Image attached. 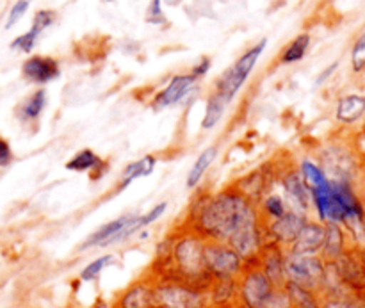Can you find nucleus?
<instances>
[{
	"label": "nucleus",
	"instance_id": "obj_8",
	"mask_svg": "<svg viewBox=\"0 0 365 308\" xmlns=\"http://www.w3.org/2000/svg\"><path fill=\"white\" fill-rule=\"evenodd\" d=\"M203 246L198 239H184L178 242L175 255H177L178 266L187 274H200L205 267V257H203Z\"/></svg>",
	"mask_w": 365,
	"mask_h": 308
},
{
	"label": "nucleus",
	"instance_id": "obj_24",
	"mask_svg": "<svg viewBox=\"0 0 365 308\" xmlns=\"http://www.w3.org/2000/svg\"><path fill=\"white\" fill-rule=\"evenodd\" d=\"M100 166H102V160H100V157L89 148H84L81 150V152H77L66 163V168L70 171H91Z\"/></svg>",
	"mask_w": 365,
	"mask_h": 308
},
{
	"label": "nucleus",
	"instance_id": "obj_10",
	"mask_svg": "<svg viewBox=\"0 0 365 308\" xmlns=\"http://www.w3.org/2000/svg\"><path fill=\"white\" fill-rule=\"evenodd\" d=\"M324 235H327V228L316 223H305L296 235L294 246H292V253L296 255H314L319 252L324 245Z\"/></svg>",
	"mask_w": 365,
	"mask_h": 308
},
{
	"label": "nucleus",
	"instance_id": "obj_25",
	"mask_svg": "<svg viewBox=\"0 0 365 308\" xmlns=\"http://www.w3.org/2000/svg\"><path fill=\"white\" fill-rule=\"evenodd\" d=\"M302 173H303V180H305V184L309 185L310 189L323 188L324 184H328V182H330L327 178V175H324V171L321 170L317 164H314L312 160H303Z\"/></svg>",
	"mask_w": 365,
	"mask_h": 308
},
{
	"label": "nucleus",
	"instance_id": "obj_1",
	"mask_svg": "<svg viewBox=\"0 0 365 308\" xmlns=\"http://www.w3.org/2000/svg\"><path fill=\"white\" fill-rule=\"evenodd\" d=\"M255 223V212L241 195L221 192L210 198L200 210V225L207 234L217 239H230L235 230Z\"/></svg>",
	"mask_w": 365,
	"mask_h": 308
},
{
	"label": "nucleus",
	"instance_id": "obj_28",
	"mask_svg": "<svg viewBox=\"0 0 365 308\" xmlns=\"http://www.w3.org/2000/svg\"><path fill=\"white\" fill-rule=\"evenodd\" d=\"M38 38L39 36L29 29L27 32L16 36V38L11 41V50H16V52H24V53H31L32 50H34L36 43H38Z\"/></svg>",
	"mask_w": 365,
	"mask_h": 308
},
{
	"label": "nucleus",
	"instance_id": "obj_20",
	"mask_svg": "<svg viewBox=\"0 0 365 308\" xmlns=\"http://www.w3.org/2000/svg\"><path fill=\"white\" fill-rule=\"evenodd\" d=\"M227 106H228V100L225 98L221 93L216 91L212 96H210L209 102H207L205 116H203V121H202L203 130H209V128L216 127V123L221 120Z\"/></svg>",
	"mask_w": 365,
	"mask_h": 308
},
{
	"label": "nucleus",
	"instance_id": "obj_11",
	"mask_svg": "<svg viewBox=\"0 0 365 308\" xmlns=\"http://www.w3.org/2000/svg\"><path fill=\"white\" fill-rule=\"evenodd\" d=\"M155 299L164 308H202V296L182 287H163Z\"/></svg>",
	"mask_w": 365,
	"mask_h": 308
},
{
	"label": "nucleus",
	"instance_id": "obj_3",
	"mask_svg": "<svg viewBox=\"0 0 365 308\" xmlns=\"http://www.w3.org/2000/svg\"><path fill=\"white\" fill-rule=\"evenodd\" d=\"M242 296L250 308H289L291 298L277 294L271 287V280L264 273H252L242 285Z\"/></svg>",
	"mask_w": 365,
	"mask_h": 308
},
{
	"label": "nucleus",
	"instance_id": "obj_29",
	"mask_svg": "<svg viewBox=\"0 0 365 308\" xmlns=\"http://www.w3.org/2000/svg\"><path fill=\"white\" fill-rule=\"evenodd\" d=\"M113 260H114L113 255H106V257H100V259L93 260V262L89 264V266L84 267V271H82V273H81V278L84 282L95 280V278L98 277V274L102 273V271L106 270V267L109 266V264H113Z\"/></svg>",
	"mask_w": 365,
	"mask_h": 308
},
{
	"label": "nucleus",
	"instance_id": "obj_12",
	"mask_svg": "<svg viewBox=\"0 0 365 308\" xmlns=\"http://www.w3.org/2000/svg\"><path fill=\"white\" fill-rule=\"evenodd\" d=\"M232 250L237 253L239 257H252L259 248V232H257V223H248L235 230L230 235Z\"/></svg>",
	"mask_w": 365,
	"mask_h": 308
},
{
	"label": "nucleus",
	"instance_id": "obj_19",
	"mask_svg": "<svg viewBox=\"0 0 365 308\" xmlns=\"http://www.w3.org/2000/svg\"><path fill=\"white\" fill-rule=\"evenodd\" d=\"M327 235H324V255L330 260H337L339 257L344 253V234L339 228V223H328L327 227Z\"/></svg>",
	"mask_w": 365,
	"mask_h": 308
},
{
	"label": "nucleus",
	"instance_id": "obj_5",
	"mask_svg": "<svg viewBox=\"0 0 365 308\" xmlns=\"http://www.w3.org/2000/svg\"><path fill=\"white\" fill-rule=\"evenodd\" d=\"M196 84H198V77H195L192 73L175 75L170 81V84L153 98L152 107L155 111H160L166 109V107L177 106L178 102H182V100L191 93V89L195 88Z\"/></svg>",
	"mask_w": 365,
	"mask_h": 308
},
{
	"label": "nucleus",
	"instance_id": "obj_14",
	"mask_svg": "<svg viewBox=\"0 0 365 308\" xmlns=\"http://www.w3.org/2000/svg\"><path fill=\"white\" fill-rule=\"evenodd\" d=\"M303 225H305L303 216H299V214L296 212H285L284 216L277 217V221H274L273 227H271V232H273V235L278 241L292 242L296 239V235L299 234Z\"/></svg>",
	"mask_w": 365,
	"mask_h": 308
},
{
	"label": "nucleus",
	"instance_id": "obj_41",
	"mask_svg": "<svg viewBox=\"0 0 365 308\" xmlns=\"http://www.w3.org/2000/svg\"><path fill=\"white\" fill-rule=\"evenodd\" d=\"M95 308H106V305H98V307H95Z\"/></svg>",
	"mask_w": 365,
	"mask_h": 308
},
{
	"label": "nucleus",
	"instance_id": "obj_42",
	"mask_svg": "<svg viewBox=\"0 0 365 308\" xmlns=\"http://www.w3.org/2000/svg\"><path fill=\"white\" fill-rule=\"evenodd\" d=\"M362 255H364V262H365V252H364V253H362Z\"/></svg>",
	"mask_w": 365,
	"mask_h": 308
},
{
	"label": "nucleus",
	"instance_id": "obj_17",
	"mask_svg": "<svg viewBox=\"0 0 365 308\" xmlns=\"http://www.w3.org/2000/svg\"><path fill=\"white\" fill-rule=\"evenodd\" d=\"M46 106V91L45 89H38L32 93L27 100L21 102V106L16 109V116L20 118L24 123H31L41 116L43 109Z\"/></svg>",
	"mask_w": 365,
	"mask_h": 308
},
{
	"label": "nucleus",
	"instance_id": "obj_36",
	"mask_svg": "<svg viewBox=\"0 0 365 308\" xmlns=\"http://www.w3.org/2000/svg\"><path fill=\"white\" fill-rule=\"evenodd\" d=\"M327 308H365V302L360 299H346V298H337L334 302H330Z\"/></svg>",
	"mask_w": 365,
	"mask_h": 308
},
{
	"label": "nucleus",
	"instance_id": "obj_32",
	"mask_svg": "<svg viewBox=\"0 0 365 308\" xmlns=\"http://www.w3.org/2000/svg\"><path fill=\"white\" fill-rule=\"evenodd\" d=\"M351 63H353V70L360 71L365 68V32L356 39L355 46L351 50Z\"/></svg>",
	"mask_w": 365,
	"mask_h": 308
},
{
	"label": "nucleus",
	"instance_id": "obj_34",
	"mask_svg": "<svg viewBox=\"0 0 365 308\" xmlns=\"http://www.w3.org/2000/svg\"><path fill=\"white\" fill-rule=\"evenodd\" d=\"M266 207V212L273 217H280L285 214V205H284V200L280 196H269L264 203Z\"/></svg>",
	"mask_w": 365,
	"mask_h": 308
},
{
	"label": "nucleus",
	"instance_id": "obj_38",
	"mask_svg": "<svg viewBox=\"0 0 365 308\" xmlns=\"http://www.w3.org/2000/svg\"><path fill=\"white\" fill-rule=\"evenodd\" d=\"M230 292H232V282L228 280V278H223V282H221L220 289H217V292H216V302H223V299H228Z\"/></svg>",
	"mask_w": 365,
	"mask_h": 308
},
{
	"label": "nucleus",
	"instance_id": "obj_16",
	"mask_svg": "<svg viewBox=\"0 0 365 308\" xmlns=\"http://www.w3.org/2000/svg\"><path fill=\"white\" fill-rule=\"evenodd\" d=\"M155 157L153 155H145L143 159L135 160V163L128 164L127 168H125L123 175H121V180H120V185H118V191H121V189L128 188V185L132 184V182L135 180V178H141V177H148L150 173H153V170H155Z\"/></svg>",
	"mask_w": 365,
	"mask_h": 308
},
{
	"label": "nucleus",
	"instance_id": "obj_26",
	"mask_svg": "<svg viewBox=\"0 0 365 308\" xmlns=\"http://www.w3.org/2000/svg\"><path fill=\"white\" fill-rule=\"evenodd\" d=\"M56 11L53 9H39L36 11L34 18H32V25H31V31L36 32V34H41L45 32L50 25L56 24Z\"/></svg>",
	"mask_w": 365,
	"mask_h": 308
},
{
	"label": "nucleus",
	"instance_id": "obj_9",
	"mask_svg": "<svg viewBox=\"0 0 365 308\" xmlns=\"http://www.w3.org/2000/svg\"><path fill=\"white\" fill-rule=\"evenodd\" d=\"M335 270L342 284L353 289H365V262L364 255L355 253H342L335 260Z\"/></svg>",
	"mask_w": 365,
	"mask_h": 308
},
{
	"label": "nucleus",
	"instance_id": "obj_22",
	"mask_svg": "<svg viewBox=\"0 0 365 308\" xmlns=\"http://www.w3.org/2000/svg\"><path fill=\"white\" fill-rule=\"evenodd\" d=\"M155 294L150 292L145 285H135L121 299V308H152Z\"/></svg>",
	"mask_w": 365,
	"mask_h": 308
},
{
	"label": "nucleus",
	"instance_id": "obj_6",
	"mask_svg": "<svg viewBox=\"0 0 365 308\" xmlns=\"http://www.w3.org/2000/svg\"><path fill=\"white\" fill-rule=\"evenodd\" d=\"M21 75L32 84H48L61 75L57 59L48 56H31L21 64Z\"/></svg>",
	"mask_w": 365,
	"mask_h": 308
},
{
	"label": "nucleus",
	"instance_id": "obj_35",
	"mask_svg": "<svg viewBox=\"0 0 365 308\" xmlns=\"http://www.w3.org/2000/svg\"><path fill=\"white\" fill-rule=\"evenodd\" d=\"M166 209H168V203H166V202H163V203H159V205L153 207V209L150 210V212H146L145 216H141L143 227H148V225L155 223V221L159 220L160 216H163L164 210H166Z\"/></svg>",
	"mask_w": 365,
	"mask_h": 308
},
{
	"label": "nucleus",
	"instance_id": "obj_37",
	"mask_svg": "<svg viewBox=\"0 0 365 308\" xmlns=\"http://www.w3.org/2000/svg\"><path fill=\"white\" fill-rule=\"evenodd\" d=\"M11 160H13V150L11 145L4 138H0V168L9 166Z\"/></svg>",
	"mask_w": 365,
	"mask_h": 308
},
{
	"label": "nucleus",
	"instance_id": "obj_30",
	"mask_svg": "<svg viewBox=\"0 0 365 308\" xmlns=\"http://www.w3.org/2000/svg\"><path fill=\"white\" fill-rule=\"evenodd\" d=\"M145 20L146 24H152V25H164L166 24V16H164V11H163V0H152L146 9L145 14Z\"/></svg>",
	"mask_w": 365,
	"mask_h": 308
},
{
	"label": "nucleus",
	"instance_id": "obj_13",
	"mask_svg": "<svg viewBox=\"0 0 365 308\" xmlns=\"http://www.w3.org/2000/svg\"><path fill=\"white\" fill-rule=\"evenodd\" d=\"M134 217H135L134 214H128V216H121L118 217V220L110 221V223L103 225V227H100L95 234L89 235L88 241L82 245V248H91V246H107L110 245V242H116L118 234H120V232L123 230V228L127 227Z\"/></svg>",
	"mask_w": 365,
	"mask_h": 308
},
{
	"label": "nucleus",
	"instance_id": "obj_31",
	"mask_svg": "<svg viewBox=\"0 0 365 308\" xmlns=\"http://www.w3.org/2000/svg\"><path fill=\"white\" fill-rule=\"evenodd\" d=\"M32 0H16V2L11 6L9 14H7V20H6V29H11L13 25H16L20 21V18L27 13L29 6H31Z\"/></svg>",
	"mask_w": 365,
	"mask_h": 308
},
{
	"label": "nucleus",
	"instance_id": "obj_40",
	"mask_svg": "<svg viewBox=\"0 0 365 308\" xmlns=\"http://www.w3.org/2000/svg\"><path fill=\"white\" fill-rule=\"evenodd\" d=\"M337 66H339V63H334V64H331V66H328V70H327V71H323V73L319 75V78H317V84H323V82L327 81V78L330 77L331 73H334L335 68H337Z\"/></svg>",
	"mask_w": 365,
	"mask_h": 308
},
{
	"label": "nucleus",
	"instance_id": "obj_33",
	"mask_svg": "<svg viewBox=\"0 0 365 308\" xmlns=\"http://www.w3.org/2000/svg\"><path fill=\"white\" fill-rule=\"evenodd\" d=\"M266 273H267V278H269L271 282H274V284H278V280H280L282 277H284V264H282L280 257L274 253V255H271L269 259H267L266 262Z\"/></svg>",
	"mask_w": 365,
	"mask_h": 308
},
{
	"label": "nucleus",
	"instance_id": "obj_39",
	"mask_svg": "<svg viewBox=\"0 0 365 308\" xmlns=\"http://www.w3.org/2000/svg\"><path fill=\"white\" fill-rule=\"evenodd\" d=\"M209 68H210V57H202V61H200V63L192 68L191 73L195 75V77L200 78V77H203L207 71H209Z\"/></svg>",
	"mask_w": 365,
	"mask_h": 308
},
{
	"label": "nucleus",
	"instance_id": "obj_2",
	"mask_svg": "<svg viewBox=\"0 0 365 308\" xmlns=\"http://www.w3.org/2000/svg\"><path fill=\"white\" fill-rule=\"evenodd\" d=\"M266 46H267V39H260L257 45H253L252 48L246 50V52L242 53L234 64H232L230 70L225 71V73L221 75L220 81H217L216 84V91L221 93L228 102L237 95L239 89H241L242 86H245V82L248 81L250 73L253 71L257 61L260 59V56H262Z\"/></svg>",
	"mask_w": 365,
	"mask_h": 308
},
{
	"label": "nucleus",
	"instance_id": "obj_27",
	"mask_svg": "<svg viewBox=\"0 0 365 308\" xmlns=\"http://www.w3.org/2000/svg\"><path fill=\"white\" fill-rule=\"evenodd\" d=\"M289 298L291 302H294L299 308H319L317 303L314 302V298L310 296V292L307 289L299 287V285L289 284Z\"/></svg>",
	"mask_w": 365,
	"mask_h": 308
},
{
	"label": "nucleus",
	"instance_id": "obj_18",
	"mask_svg": "<svg viewBox=\"0 0 365 308\" xmlns=\"http://www.w3.org/2000/svg\"><path fill=\"white\" fill-rule=\"evenodd\" d=\"M284 189L285 192H287L289 196H291L292 202L296 203V207H299L302 210L307 209V205H309V191H307V184L302 180V177H299L296 171H291V173H287L284 177Z\"/></svg>",
	"mask_w": 365,
	"mask_h": 308
},
{
	"label": "nucleus",
	"instance_id": "obj_4",
	"mask_svg": "<svg viewBox=\"0 0 365 308\" xmlns=\"http://www.w3.org/2000/svg\"><path fill=\"white\" fill-rule=\"evenodd\" d=\"M284 271L291 284L299 285L307 291L319 287L327 274V267L321 259L314 255H296V253H292L291 259L284 264Z\"/></svg>",
	"mask_w": 365,
	"mask_h": 308
},
{
	"label": "nucleus",
	"instance_id": "obj_21",
	"mask_svg": "<svg viewBox=\"0 0 365 308\" xmlns=\"http://www.w3.org/2000/svg\"><path fill=\"white\" fill-rule=\"evenodd\" d=\"M216 153H217L216 146H210V148L203 150V152L200 153L195 166L191 168V171H189L187 175V188L192 189L200 184V180H202V177L205 175V171L209 170L210 164H212L214 159H216Z\"/></svg>",
	"mask_w": 365,
	"mask_h": 308
},
{
	"label": "nucleus",
	"instance_id": "obj_7",
	"mask_svg": "<svg viewBox=\"0 0 365 308\" xmlns=\"http://www.w3.org/2000/svg\"><path fill=\"white\" fill-rule=\"evenodd\" d=\"M203 257H205V267L223 278L232 277L241 267V257L234 250L223 246H207L203 250Z\"/></svg>",
	"mask_w": 365,
	"mask_h": 308
},
{
	"label": "nucleus",
	"instance_id": "obj_15",
	"mask_svg": "<svg viewBox=\"0 0 365 308\" xmlns=\"http://www.w3.org/2000/svg\"><path fill=\"white\" fill-rule=\"evenodd\" d=\"M365 114L364 95H346L337 103V120L349 125L359 121Z\"/></svg>",
	"mask_w": 365,
	"mask_h": 308
},
{
	"label": "nucleus",
	"instance_id": "obj_23",
	"mask_svg": "<svg viewBox=\"0 0 365 308\" xmlns=\"http://www.w3.org/2000/svg\"><path fill=\"white\" fill-rule=\"evenodd\" d=\"M310 46V36L309 34H299L298 38L292 39L285 50L282 52L280 56V63L282 64H292V63H298L305 57L307 50Z\"/></svg>",
	"mask_w": 365,
	"mask_h": 308
}]
</instances>
